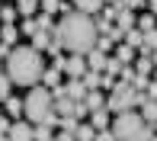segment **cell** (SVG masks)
Listing matches in <instances>:
<instances>
[{"label": "cell", "mask_w": 157, "mask_h": 141, "mask_svg": "<svg viewBox=\"0 0 157 141\" xmlns=\"http://www.w3.org/2000/svg\"><path fill=\"white\" fill-rule=\"evenodd\" d=\"M55 35L61 39V45L67 48L71 55H83V58L93 51L96 42H99L96 19H93V16H87V13H80V10L64 13L61 23H58V29H55Z\"/></svg>", "instance_id": "1"}, {"label": "cell", "mask_w": 157, "mask_h": 141, "mask_svg": "<svg viewBox=\"0 0 157 141\" xmlns=\"http://www.w3.org/2000/svg\"><path fill=\"white\" fill-rule=\"evenodd\" d=\"M45 74V58L32 45H16L6 58V77L19 87H35Z\"/></svg>", "instance_id": "2"}, {"label": "cell", "mask_w": 157, "mask_h": 141, "mask_svg": "<svg viewBox=\"0 0 157 141\" xmlns=\"http://www.w3.org/2000/svg\"><path fill=\"white\" fill-rule=\"evenodd\" d=\"M23 116L32 125H55L58 122V112H55V96L48 87H29L23 100Z\"/></svg>", "instance_id": "3"}, {"label": "cell", "mask_w": 157, "mask_h": 141, "mask_svg": "<svg viewBox=\"0 0 157 141\" xmlns=\"http://www.w3.org/2000/svg\"><path fill=\"white\" fill-rule=\"evenodd\" d=\"M112 135L119 141H147L154 131H151V125L141 119V112H122V116H116V122H112Z\"/></svg>", "instance_id": "4"}, {"label": "cell", "mask_w": 157, "mask_h": 141, "mask_svg": "<svg viewBox=\"0 0 157 141\" xmlns=\"http://www.w3.org/2000/svg\"><path fill=\"white\" fill-rule=\"evenodd\" d=\"M144 100H147V96H144V93H138L132 83L116 80V87L109 90V100H106V109L122 116V112H135V109H141V103H144Z\"/></svg>", "instance_id": "5"}, {"label": "cell", "mask_w": 157, "mask_h": 141, "mask_svg": "<svg viewBox=\"0 0 157 141\" xmlns=\"http://www.w3.org/2000/svg\"><path fill=\"white\" fill-rule=\"evenodd\" d=\"M87 61H83V55H67L64 58V74L71 77V80H83V74H87Z\"/></svg>", "instance_id": "6"}, {"label": "cell", "mask_w": 157, "mask_h": 141, "mask_svg": "<svg viewBox=\"0 0 157 141\" xmlns=\"http://www.w3.org/2000/svg\"><path fill=\"white\" fill-rule=\"evenodd\" d=\"M6 135L10 141H32V122H13Z\"/></svg>", "instance_id": "7"}, {"label": "cell", "mask_w": 157, "mask_h": 141, "mask_svg": "<svg viewBox=\"0 0 157 141\" xmlns=\"http://www.w3.org/2000/svg\"><path fill=\"white\" fill-rule=\"evenodd\" d=\"M71 3H74V10L87 13V16H99L103 6H106V0H71Z\"/></svg>", "instance_id": "8"}, {"label": "cell", "mask_w": 157, "mask_h": 141, "mask_svg": "<svg viewBox=\"0 0 157 141\" xmlns=\"http://www.w3.org/2000/svg\"><path fill=\"white\" fill-rule=\"evenodd\" d=\"M64 90H67V96H71L74 103H83V100H87V93H90V90L83 87V80H67V83H64Z\"/></svg>", "instance_id": "9"}, {"label": "cell", "mask_w": 157, "mask_h": 141, "mask_svg": "<svg viewBox=\"0 0 157 141\" xmlns=\"http://www.w3.org/2000/svg\"><path fill=\"white\" fill-rule=\"evenodd\" d=\"M61 74H64L61 67H45V74H42V87H48V90L64 87V83H61Z\"/></svg>", "instance_id": "10"}, {"label": "cell", "mask_w": 157, "mask_h": 141, "mask_svg": "<svg viewBox=\"0 0 157 141\" xmlns=\"http://www.w3.org/2000/svg\"><path fill=\"white\" fill-rule=\"evenodd\" d=\"M39 10H42V0H16V13L23 19H32Z\"/></svg>", "instance_id": "11"}, {"label": "cell", "mask_w": 157, "mask_h": 141, "mask_svg": "<svg viewBox=\"0 0 157 141\" xmlns=\"http://www.w3.org/2000/svg\"><path fill=\"white\" fill-rule=\"evenodd\" d=\"M116 26H119L122 32H132L135 26H138V16H135L132 10H119V19H116Z\"/></svg>", "instance_id": "12"}, {"label": "cell", "mask_w": 157, "mask_h": 141, "mask_svg": "<svg viewBox=\"0 0 157 141\" xmlns=\"http://www.w3.org/2000/svg\"><path fill=\"white\" fill-rule=\"evenodd\" d=\"M74 109H77V103L71 100V96H61V100H55V112H58V119L74 116Z\"/></svg>", "instance_id": "13"}, {"label": "cell", "mask_w": 157, "mask_h": 141, "mask_svg": "<svg viewBox=\"0 0 157 141\" xmlns=\"http://www.w3.org/2000/svg\"><path fill=\"white\" fill-rule=\"evenodd\" d=\"M106 61H109V55L96 51V48H93V51L87 55V67H90V70H99V74H103V70H106Z\"/></svg>", "instance_id": "14"}, {"label": "cell", "mask_w": 157, "mask_h": 141, "mask_svg": "<svg viewBox=\"0 0 157 141\" xmlns=\"http://www.w3.org/2000/svg\"><path fill=\"white\" fill-rule=\"evenodd\" d=\"M90 125H93L96 131H106V128H109V109H96V112H90Z\"/></svg>", "instance_id": "15"}, {"label": "cell", "mask_w": 157, "mask_h": 141, "mask_svg": "<svg viewBox=\"0 0 157 141\" xmlns=\"http://www.w3.org/2000/svg\"><path fill=\"white\" fill-rule=\"evenodd\" d=\"M83 106H87L90 112H96V109H106V96L99 93V90H90V93H87V100H83Z\"/></svg>", "instance_id": "16"}, {"label": "cell", "mask_w": 157, "mask_h": 141, "mask_svg": "<svg viewBox=\"0 0 157 141\" xmlns=\"http://www.w3.org/2000/svg\"><path fill=\"white\" fill-rule=\"evenodd\" d=\"M52 39H55V32H35L32 35V48H35V51H48V45H52Z\"/></svg>", "instance_id": "17"}, {"label": "cell", "mask_w": 157, "mask_h": 141, "mask_svg": "<svg viewBox=\"0 0 157 141\" xmlns=\"http://www.w3.org/2000/svg\"><path fill=\"white\" fill-rule=\"evenodd\" d=\"M141 119H144L147 125L157 122V100H144V103H141Z\"/></svg>", "instance_id": "18"}, {"label": "cell", "mask_w": 157, "mask_h": 141, "mask_svg": "<svg viewBox=\"0 0 157 141\" xmlns=\"http://www.w3.org/2000/svg\"><path fill=\"white\" fill-rule=\"evenodd\" d=\"M74 138H77V141H96V128H93L90 122H80V125H77V131H74Z\"/></svg>", "instance_id": "19"}, {"label": "cell", "mask_w": 157, "mask_h": 141, "mask_svg": "<svg viewBox=\"0 0 157 141\" xmlns=\"http://www.w3.org/2000/svg\"><path fill=\"white\" fill-rule=\"evenodd\" d=\"M125 45H128V48H135V51H138V48L144 45V32H141L138 26H135L132 32H125Z\"/></svg>", "instance_id": "20"}, {"label": "cell", "mask_w": 157, "mask_h": 141, "mask_svg": "<svg viewBox=\"0 0 157 141\" xmlns=\"http://www.w3.org/2000/svg\"><path fill=\"white\" fill-rule=\"evenodd\" d=\"M16 39H19V29H16V26H0V42H3V45L13 48Z\"/></svg>", "instance_id": "21"}, {"label": "cell", "mask_w": 157, "mask_h": 141, "mask_svg": "<svg viewBox=\"0 0 157 141\" xmlns=\"http://www.w3.org/2000/svg\"><path fill=\"white\" fill-rule=\"evenodd\" d=\"M83 87L87 90H99L103 87V74H99V70H87V74H83Z\"/></svg>", "instance_id": "22"}, {"label": "cell", "mask_w": 157, "mask_h": 141, "mask_svg": "<svg viewBox=\"0 0 157 141\" xmlns=\"http://www.w3.org/2000/svg\"><path fill=\"white\" fill-rule=\"evenodd\" d=\"M32 141H55L52 125H32Z\"/></svg>", "instance_id": "23"}, {"label": "cell", "mask_w": 157, "mask_h": 141, "mask_svg": "<svg viewBox=\"0 0 157 141\" xmlns=\"http://www.w3.org/2000/svg\"><path fill=\"white\" fill-rule=\"evenodd\" d=\"M138 29H141V32H154V29H157V16H154V13L138 16Z\"/></svg>", "instance_id": "24"}, {"label": "cell", "mask_w": 157, "mask_h": 141, "mask_svg": "<svg viewBox=\"0 0 157 141\" xmlns=\"http://www.w3.org/2000/svg\"><path fill=\"white\" fill-rule=\"evenodd\" d=\"M112 58H116V61H122V64H128V61L135 58V48H128L125 42H122V45H116V55H112Z\"/></svg>", "instance_id": "25"}, {"label": "cell", "mask_w": 157, "mask_h": 141, "mask_svg": "<svg viewBox=\"0 0 157 141\" xmlns=\"http://www.w3.org/2000/svg\"><path fill=\"white\" fill-rule=\"evenodd\" d=\"M16 16H19L16 6H0V23H3V26H13V23H16Z\"/></svg>", "instance_id": "26"}, {"label": "cell", "mask_w": 157, "mask_h": 141, "mask_svg": "<svg viewBox=\"0 0 157 141\" xmlns=\"http://www.w3.org/2000/svg\"><path fill=\"white\" fill-rule=\"evenodd\" d=\"M6 116H13V119H19V116H23V100L10 96V100H6Z\"/></svg>", "instance_id": "27"}, {"label": "cell", "mask_w": 157, "mask_h": 141, "mask_svg": "<svg viewBox=\"0 0 157 141\" xmlns=\"http://www.w3.org/2000/svg\"><path fill=\"white\" fill-rule=\"evenodd\" d=\"M10 87H13V80L3 74V70H0V103H6V100H10Z\"/></svg>", "instance_id": "28"}, {"label": "cell", "mask_w": 157, "mask_h": 141, "mask_svg": "<svg viewBox=\"0 0 157 141\" xmlns=\"http://www.w3.org/2000/svg\"><path fill=\"white\" fill-rule=\"evenodd\" d=\"M151 70H154V61L151 58H138V61H135V74H151Z\"/></svg>", "instance_id": "29"}, {"label": "cell", "mask_w": 157, "mask_h": 141, "mask_svg": "<svg viewBox=\"0 0 157 141\" xmlns=\"http://www.w3.org/2000/svg\"><path fill=\"white\" fill-rule=\"evenodd\" d=\"M122 61H116V58H109V61H106V70H103V74H109V77H119V74H122Z\"/></svg>", "instance_id": "30"}, {"label": "cell", "mask_w": 157, "mask_h": 141, "mask_svg": "<svg viewBox=\"0 0 157 141\" xmlns=\"http://www.w3.org/2000/svg\"><path fill=\"white\" fill-rule=\"evenodd\" d=\"M39 32V23H35V16L32 19H23V26H19V35H35Z\"/></svg>", "instance_id": "31"}, {"label": "cell", "mask_w": 157, "mask_h": 141, "mask_svg": "<svg viewBox=\"0 0 157 141\" xmlns=\"http://www.w3.org/2000/svg\"><path fill=\"white\" fill-rule=\"evenodd\" d=\"M42 13H48V16L61 13V0H42Z\"/></svg>", "instance_id": "32"}, {"label": "cell", "mask_w": 157, "mask_h": 141, "mask_svg": "<svg viewBox=\"0 0 157 141\" xmlns=\"http://www.w3.org/2000/svg\"><path fill=\"white\" fill-rule=\"evenodd\" d=\"M58 125H61V131H71V135H74V131H77V125H80V122H77L74 116H67V119H58Z\"/></svg>", "instance_id": "33"}, {"label": "cell", "mask_w": 157, "mask_h": 141, "mask_svg": "<svg viewBox=\"0 0 157 141\" xmlns=\"http://www.w3.org/2000/svg\"><path fill=\"white\" fill-rule=\"evenodd\" d=\"M144 48H147L151 55L157 51V29H154V32H144Z\"/></svg>", "instance_id": "34"}, {"label": "cell", "mask_w": 157, "mask_h": 141, "mask_svg": "<svg viewBox=\"0 0 157 141\" xmlns=\"http://www.w3.org/2000/svg\"><path fill=\"white\" fill-rule=\"evenodd\" d=\"M132 87H135V90H138V93H141V90H147V87H151V80H147L144 74H135V80H132Z\"/></svg>", "instance_id": "35"}, {"label": "cell", "mask_w": 157, "mask_h": 141, "mask_svg": "<svg viewBox=\"0 0 157 141\" xmlns=\"http://www.w3.org/2000/svg\"><path fill=\"white\" fill-rule=\"evenodd\" d=\"M112 45H116V42H112L109 35H99V42H96V51H103V55H106V51H109Z\"/></svg>", "instance_id": "36"}, {"label": "cell", "mask_w": 157, "mask_h": 141, "mask_svg": "<svg viewBox=\"0 0 157 141\" xmlns=\"http://www.w3.org/2000/svg\"><path fill=\"white\" fill-rule=\"evenodd\" d=\"M122 3H125L132 13H135V10H141V6H147V0H122Z\"/></svg>", "instance_id": "37"}, {"label": "cell", "mask_w": 157, "mask_h": 141, "mask_svg": "<svg viewBox=\"0 0 157 141\" xmlns=\"http://www.w3.org/2000/svg\"><path fill=\"white\" fill-rule=\"evenodd\" d=\"M96 141H119V138L112 135V128H106V131H96Z\"/></svg>", "instance_id": "38"}, {"label": "cell", "mask_w": 157, "mask_h": 141, "mask_svg": "<svg viewBox=\"0 0 157 141\" xmlns=\"http://www.w3.org/2000/svg\"><path fill=\"white\" fill-rule=\"evenodd\" d=\"M10 125H13V122H6V116H0V135H6V131H10Z\"/></svg>", "instance_id": "39"}, {"label": "cell", "mask_w": 157, "mask_h": 141, "mask_svg": "<svg viewBox=\"0 0 157 141\" xmlns=\"http://www.w3.org/2000/svg\"><path fill=\"white\" fill-rule=\"evenodd\" d=\"M147 10H151L154 16H157V0H147Z\"/></svg>", "instance_id": "40"}, {"label": "cell", "mask_w": 157, "mask_h": 141, "mask_svg": "<svg viewBox=\"0 0 157 141\" xmlns=\"http://www.w3.org/2000/svg\"><path fill=\"white\" fill-rule=\"evenodd\" d=\"M151 61H154V70H157V51H154V55H151Z\"/></svg>", "instance_id": "41"}, {"label": "cell", "mask_w": 157, "mask_h": 141, "mask_svg": "<svg viewBox=\"0 0 157 141\" xmlns=\"http://www.w3.org/2000/svg\"><path fill=\"white\" fill-rule=\"evenodd\" d=\"M112 3H119V0H106V6H112Z\"/></svg>", "instance_id": "42"}, {"label": "cell", "mask_w": 157, "mask_h": 141, "mask_svg": "<svg viewBox=\"0 0 157 141\" xmlns=\"http://www.w3.org/2000/svg\"><path fill=\"white\" fill-rule=\"evenodd\" d=\"M0 141H10V135H0Z\"/></svg>", "instance_id": "43"}, {"label": "cell", "mask_w": 157, "mask_h": 141, "mask_svg": "<svg viewBox=\"0 0 157 141\" xmlns=\"http://www.w3.org/2000/svg\"><path fill=\"white\" fill-rule=\"evenodd\" d=\"M154 83H157V70H154Z\"/></svg>", "instance_id": "44"}, {"label": "cell", "mask_w": 157, "mask_h": 141, "mask_svg": "<svg viewBox=\"0 0 157 141\" xmlns=\"http://www.w3.org/2000/svg\"><path fill=\"white\" fill-rule=\"evenodd\" d=\"M0 64H3V55H0Z\"/></svg>", "instance_id": "45"}, {"label": "cell", "mask_w": 157, "mask_h": 141, "mask_svg": "<svg viewBox=\"0 0 157 141\" xmlns=\"http://www.w3.org/2000/svg\"><path fill=\"white\" fill-rule=\"evenodd\" d=\"M0 116H3V112H0Z\"/></svg>", "instance_id": "46"}]
</instances>
